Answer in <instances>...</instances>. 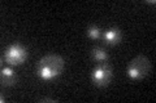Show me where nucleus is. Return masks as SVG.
Segmentation results:
<instances>
[{
    "label": "nucleus",
    "mask_w": 156,
    "mask_h": 103,
    "mask_svg": "<svg viewBox=\"0 0 156 103\" xmlns=\"http://www.w3.org/2000/svg\"><path fill=\"white\" fill-rule=\"evenodd\" d=\"M87 36L92 40H98V39L101 37V30L99 26H96V24H91V26L87 28Z\"/></svg>",
    "instance_id": "nucleus-8"
},
{
    "label": "nucleus",
    "mask_w": 156,
    "mask_h": 103,
    "mask_svg": "<svg viewBox=\"0 0 156 103\" xmlns=\"http://www.w3.org/2000/svg\"><path fill=\"white\" fill-rule=\"evenodd\" d=\"M27 58V49L20 43L11 44L3 54V60L9 66H20L26 61Z\"/></svg>",
    "instance_id": "nucleus-3"
},
{
    "label": "nucleus",
    "mask_w": 156,
    "mask_h": 103,
    "mask_svg": "<svg viewBox=\"0 0 156 103\" xmlns=\"http://www.w3.org/2000/svg\"><path fill=\"white\" fill-rule=\"evenodd\" d=\"M91 56L96 62H99V63L107 62L108 61V58H109L107 50L104 48H101V47H95L94 49H92V52H91Z\"/></svg>",
    "instance_id": "nucleus-7"
},
{
    "label": "nucleus",
    "mask_w": 156,
    "mask_h": 103,
    "mask_svg": "<svg viewBox=\"0 0 156 103\" xmlns=\"http://www.w3.org/2000/svg\"><path fill=\"white\" fill-rule=\"evenodd\" d=\"M121 37H122V34L121 30L117 27H111L108 30H105L103 34V39L107 44L109 45H115V44H119L121 41Z\"/></svg>",
    "instance_id": "nucleus-6"
},
{
    "label": "nucleus",
    "mask_w": 156,
    "mask_h": 103,
    "mask_svg": "<svg viewBox=\"0 0 156 103\" xmlns=\"http://www.w3.org/2000/svg\"><path fill=\"white\" fill-rule=\"evenodd\" d=\"M151 70H152V65H151L150 60L144 54H139L128 65L126 75H128L130 80L138 81V80L144 79Z\"/></svg>",
    "instance_id": "nucleus-2"
},
{
    "label": "nucleus",
    "mask_w": 156,
    "mask_h": 103,
    "mask_svg": "<svg viewBox=\"0 0 156 103\" xmlns=\"http://www.w3.org/2000/svg\"><path fill=\"white\" fill-rule=\"evenodd\" d=\"M0 102H2V103H4V97H3V95L0 97Z\"/></svg>",
    "instance_id": "nucleus-10"
},
{
    "label": "nucleus",
    "mask_w": 156,
    "mask_h": 103,
    "mask_svg": "<svg viewBox=\"0 0 156 103\" xmlns=\"http://www.w3.org/2000/svg\"><path fill=\"white\" fill-rule=\"evenodd\" d=\"M0 79H2V84L4 86H13L17 84L18 76L11 67H3L2 72H0Z\"/></svg>",
    "instance_id": "nucleus-5"
},
{
    "label": "nucleus",
    "mask_w": 156,
    "mask_h": 103,
    "mask_svg": "<svg viewBox=\"0 0 156 103\" xmlns=\"http://www.w3.org/2000/svg\"><path fill=\"white\" fill-rule=\"evenodd\" d=\"M38 102H50V103H55L56 99H52V98H47V97H44V98H39Z\"/></svg>",
    "instance_id": "nucleus-9"
},
{
    "label": "nucleus",
    "mask_w": 156,
    "mask_h": 103,
    "mask_svg": "<svg viewBox=\"0 0 156 103\" xmlns=\"http://www.w3.org/2000/svg\"><path fill=\"white\" fill-rule=\"evenodd\" d=\"M64 65L65 63L61 56L50 53L39 60L37 65V75L39 79L46 81L55 80L56 77L61 75L62 70H64Z\"/></svg>",
    "instance_id": "nucleus-1"
},
{
    "label": "nucleus",
    "mask_w": 156,
    "mask_h": 103,
    "mask_svg": "<svg viewBox=\"0 0 156 103\" xmlns=\"http://www.w3.org/2000/svg\"><path fill=\"white\" fill-rule=\"evenodd\" d=\"M113 77V72H112V67L109 63L103 62V63H98L94 67V70L91 72V80L94 82L95 86L104 88L112 81Z\"/></svg>",
    "instance_id": "nucleus-4"
}]
</instances>
